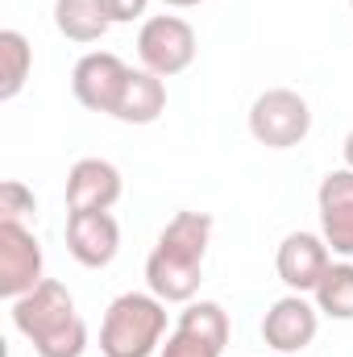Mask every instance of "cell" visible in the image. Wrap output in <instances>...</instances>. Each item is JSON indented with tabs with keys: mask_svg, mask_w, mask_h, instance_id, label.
<instances>
[{
	"mask_svg": "<svg viewBox=\"0 0 353 357\" xmlns=\"http://www.w3.org/2000/svg\"><path fill=\"white\" fill-rule=\"evenodd\" d=\"M33 71V46L17 29H0V100H17Z\"/></svg>",
	"mask_w": 353,
	"mask_h": 357,
	"instance_id": "cell-15",
	"label": "cell"
},
{
	"mask_svg": "<svg viewBox=\"0 0 353 357\" xmlns=\"http://www.w3.org/2000/svg\"><path fill=\"white\" fill-rule=\"evenodd\" d=\"M163 4H171V8H195V4H204V0H163Z\"/></svg>",
	"mask_w": 353,
	"mask_h": 357,
	"instance_id": "cell-22",
	"label": "cell"
},
{
	"mask_svg": "<svg viewBox=\"0 0 353 357\" xmlns=\"http://www.w3.org/2000/svg\"><path fill=\"white\" fill-rule=\"evenodd\" d=\"M129 71H133V67H129L121 54H112V50H91V54H84V59L75 63V71H71V91H75V100H80L88 112H108V116H112V108H117V100H121V91H125Z\"/></svg>",
	"mask_w": 353,
	"mask_h": 357,
	"instance_id": "cell-6",
	"label": "cell"
},
{
	"mask_svg": "<svg viewBox=\"0 0 353 357\" xmlns=\"http://www.w3.org/2000/svg\"><path fill=\"white\" fill-rule=\"evenodd\" d=\"M67 250L80 266L104 270L121 250V225L112 212H67Z\"/></svg>",
	"mask_w": 353,
	"mask_h": 357,
	"instance_id": "cell-10",
	"label": "cell"
},
{
	"mask_svg": "<svg viewBox=\"0 0 353 357\" xmlns=\"http://www.w3.org/2000/svg\"><path fill=\"white\" fill-rule=\"evenodd\" d=\"M341 150H345V167L353 171V129H350V137H345V146H341Z\"/></svg>",
	"mask_w": 353,
	"mask_h": 357,
	"instance_id": "cell-21",
	"label": "cell"
},
{
	"mask_svg": "<svg viewBox=\"0 0 353 357\" xmlns=\"http://www.w3.org/2000/svg\"><path fill=\"white\" fill-rule=\"evenodd\" d=\"M212 241L208 212H175L146 258V282L163 303H191L204 282V258Z\"/></svg>",
	"mask_w": 353,
	"mask_h": 357,
	"instance_id": "cell-1",
	"label": "cell"
},
{
	"mask_svg": "<svg viewBox=\"0 0 353 357\" xmlns=\"http://www.w3.org/2000/svg\"><path fill=\"white\" fill-rule=\"evenodd\" d=\"M29 212H38V204H33V191L21 183V178H4L0 183V220H25Z\"/></svg>",
	"mask_w": 353,
	"mask_h": 357,
	"instance_id": "cell-18",
	"label": "cell"
},
{
	"mask_svg": "<svg viewBox=\"0 0 353 357\" xmlns=\"http://www.w3.org/2000/svg\"><path fill=\"white\" fill-rule=\"evenodd\" d=\"M146 4H150V0H104V8H108V17H112V25H125V21H137V17L146 13Z\"/></svg>",
	"mask_w": 353,
	"mask_h": 357,
	"instance_id": "cell-20",
	"label": "cell"
},
{
	"mask_svg": "<svg viewBox=\"0 0 353 357\" xmlns=\"http://www.w3.org/2000/svg\"><path fill=\"white\" fill-rule=\"evenodd\" d=\"M167 337V303L154 291H125L108 303L100 324L104 357H150Z\"/></svg>",
	"mask_w": 353,
	"mask_h": 357,
	"instance_id": "cell-3",
	"label": "cell"
},
{
	"mask_svg": "<svg viewBox=\"0 0 353 357\" xmlns=\"http://www.w3.org/2000/svg\"><path fill=\"white\" fill-rule=\"evenodd\" d=\"M54 25L71 42H100L112 25L104 0H54Z\"/></svg>",
	"mask_w": 353,
	"mask_h": 357,
	"instance_id": "cell-14",
	"label": "cell"
},
{
	"mask_svg": "<svg viewBox=\"0 0 353 357\" xmlns=\"http://www.w3.org/2000/svg\"><path fill=\"white\" fill-rule=\"evenodd\" d=\"M316 295V307H320V316H329V320H353V262H333V266L324 270V278H320V287L312 291Z\"/></svg>",
	"mask_w": 353,
	"mask_h": 357,
	"instance_id": "cell-16",
	"label": "cell"
},
{
	"mask_svg": "<svg viewBox=\"0 0 353 357\" xmlns=\"http://www.w3.org/2000/svg\"><path fill=\"white\" fill-rule=\"evenodd\" d=\"M329 254H333V250L324 245V237H316V233H287L283 245H278L274 270H278V278L287 282V291L308 295V291L320 287L324 270L333 266Z\"/></svg>",
	"mask_w": 353,
	"mask_h": 357,
	"instance_id": "cell-11",
	"label": "cell"
},
{
	"mask_svg": "<svg viewBox=\"0 0 353 357\" xmlns=\"http://www.w3.org/2000/svg\"><path fill=\"white\" fill-rule=\"evenodd\" d=\"M163 112H167V84H163V75H154L146 67L142 71H129L125 91H121L112 116L121 125H154Z\"/></svg>",
	"mask_w": 353,
	"mask_h": 357,
	"instance_id": "cell-13",
	"label": "cell"
},
{
	"mask_svg": "<svg viewBox=\"0 0 353 357\" xmlns=\"http://www.w3.org/2000/svg\"><path fill=\"white\" fill-rule=\"evenodd\" d=\"M13 328L38 357H84L88 349V324L59 278H42L29 295L13 299Z\"/></svg>",
	"mask_w": 353,
	"mask_h": 357,
	"instance_id": "cell-2",
	"label": "cell"
},
{
	"mask_svg": "<svg viewBox=\"0 0 353 357\" xmlns=\"http://www.w3.org/2000/svg\"><path fill=\"white\" fill-rule=\"evenodd\" d=\"M38 282H42L38 237L17 220H0V295L13 303V299L29 295Z\"/></svg>",
	"mask_w": 353,
	"mask_h": 357,
	"instance_id": "cell-7",
	"label": "cell"
},
{
	"mask_svg": "<svg viewBox=\"0 0 353 357\" xmlns=\"http://www.w3.org/2000/svg\"><path fill=\"white\" fill-rule=\"evenodd\" d=\"M250 133L266 150H291L312 133V108L299 91L270 88L250 104Z\"/></svg>",
	"mask_w": 353,
	"mask_h": 357,
	"instance_id": "cell-4",
	"label": "cell"
},
{
	"mask_svg": "<svg viewBox=\"0 0 353 357\" xmlns=\"http://www.w3.org/2000/svg\"><path fill=\"white\" fill-rule=\"evenodd\" d=\"M195 50H200V42H195L191 21H183L175 13L150 17L142 25V33H137V59H142V67L154 71V75H163V79L183 75L195 63Z\"/></svg>",
	"mask_w": 353,
	"mask_h": 357,
	"instance_id": "cell-5",
	"label": "cell"
},
{
	"mask_svg": "<svg viewBox=\"0 0 353 357\" xmlns=\"http://www.w3.org/2000/svg\"><path fill=\"white\" fill-rule=\"evenodd\" d=\"M175 328H187V333L204 337V341L216 345L220 354H225V345H229V312H225L220 303H212V299H191V303L179 312Z\"/></svg>",
	"mask_w": 353,
	"mask_h": 357,
	"instance_id": "cell-17",
	"label": "cell"
},
{
	"mask_svg": "<svg viewBox=\"0 0 353 357\" xmlns=\"http://www.w3.org/2000/svg\"><path fill=\"white\" fill-rule=\"evenodd\" d=\"M316 208H320V237L333 254L353 258V171H329L320 178L316 191Z\"/></svg>",
	"mask_w": 353,
	"mask_h": 357,
	"instance_id": "cell-9",
	"label": "cell"
},
{
	"mask_svg": "<svg viewBox=\"0 0 353 357\" xmlns=\"http://www.w3.org/2000/svg\"><path fill=\"white\" fill-rule=\"evenodd\" d=\"M350 4H353V0H350Z\"/></svg>",
	"mask_w": 353,
	"mask_h": 357,
	"instance_id": "cell-23",
	"label": "cell"
},
{
	"mask_svg": "<svg viewBox=\"0 0 353 357\" xmlns=\"http://www.w3.org/2000/svg\"><path fill=\"white\" fill-rule=\"evenodd\" d=\"M121 199V171L108 158H80L67 175V212H108Z\"/></svg>",
	"mask_w": 353,
	"mask_h": 357,
	"instance_id": "cell-12",
	"label": "cell"
},
{
	"mask_svg": "<svg viewBox=\"0 0 353 357\" xmlns=\"http://www.w3.org/2000/svg\"><path fill=\"white\" fill-rule=\"evenodd\" d=\"M316 333H320V307L295 291L274 299L262 316V341L278 354H303L316 341Z\"/></svg>",
	"mask_w": 353,
	"mask_h": 357,
	"instance_id": "cell-8",
	"label": "cell"
},
{
	"mask_svg": "<svg viewBox=\"0 0 353 357\" xmlns=\"http://www.w3.org/2000/svg\"><path fill=\"white\" fill-rule=\"evenodd\" d=\"M163 357H220V349L208 345L204 337L187 333V328H175V333L167 337V345H163Z\"/></svg>",
	"mask_w": 353,
	"mask_h": 357,
	"instance_id": "cell-19",
	"label": "cell"
}]
</instances>
